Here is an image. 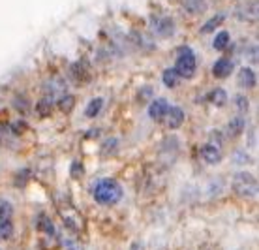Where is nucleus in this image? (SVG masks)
Instances as JSON below:
<instances>
[{"label": "nucleus", "mask_w": 259, "mask_h": 250, "mask_svg": "<svg viewBox=\"0 0 259 250\" xmlns=\"http://www.w3.org/2000/svg\"><path fill=\"white\" fill-rule=\"evenodd\" d=\"M231 72H233V62H231L229 58H220V60H216L212 66V74H214V77H218V79L229 77Z\"/></svg>", "instance_id": "423d86ee"}, {"label": "nucleus", "mask_w": 259, "mask_h": 250, "mask_svg": "<svg viewBox=\"0 0 259 250\" xmlns=\"http://www.w3.org/2000/svg\"><path fill=\"white\" fill-rule=\"evenodd\" d=\"M208 100H210V102H212V105H216V108H222V105H226V102H227L226 90H224V89H214L212 92H210Z\"/></svg>", "instance_id": "a211bd4d"}, {"label": "nucleus", "mask_w": 259, "mask_h": 250, "mask_svg": "<svg viewBox=\"0 0 259 250\" xmlns=\"http://www.w3.org/2000/svg\"><path fill=\"white\" fill-rule=\"evenodd\" d=\"M13 224L10 218H0V239L2 241H8V239L13 237Z\"/></svg>", "instance_id": "2eb2a0df"}, {"label": "nucleus", "mask_w": 259, "mask_h": 250, "mask_svg": "<svg viewBox=\"0 0 259 250\" xmlns=\"http://www.w3.org/2000/svg\"><path fill=\"white\" fill-rule=\"evenodd\" d=\"M195 68H197V60H195L194 51L188 47H182L177 57L175 72L179 74V77H192L195 74Z\"/></svg>", "instance_id": "7ed1b4c3"}, {"label": "nucleus", "mask_w": 259, "mask_h": 250, "mask_svg": "<svg viewBox=\"0 0 259 250\" xmlns=\"http://www.w3.org/2000/svg\"><path fill=\"white\" fill-rule=\"evenodd\" d=\"M154 32L160 36V38H169L175 32V23L169 17H160V19L154 21Z\"/></svg>", "instance_id": "20e7f679"}, {"label": "nucleus", "mask_w": 259, "mask_h": 250, "mask_svg": "<svg viewBox=\"0 0 259 250\" xmlns=\"http://www.w3.org/2000/svg\"><path fill=\"white\" fill-rule=\"evenodd\" d=\"M229 42H231L229 34H227V32H218V36H216V38H214V42H212V47L216 49V51H224L227 45H229Z\"/></svg>", "instance_id": "aec40b11"}, {"label": "nucleus", "mask_w": 259, "mask_h": 250, "mask_svg": "<svg viewBox=\"0 0 259 250\" xmlns=\"http://www.w3.org/2000/svg\"><path fill=\"white\" fill-rule=\"evenodd\" d=\"M231 186H233L235 194L240 198H255V194H257V179L246 171L233 175Z\"/></svg>", "instance_id": "f03ea898"}, {"label": "nucleus", "mask_w": 259, "mask_h": 250, "mask_svg": "<svg viewBox=\"0 0 259 250\" xmlns=\"http://www.w3.org/2000/svg\"><path fill=\"white\" fill-rule=\"evenodd\" d=\"M152 96V89L150 87H145V89H141V92H139V100H149V98Z\"/></svg>", "instance_id": "a878e982"}, {"label": "nucleus", "mask_w": 259, "mask_h": 250, "mask_svg": "<svg viewBox=\"0 0 259 250\" xmlns=\"http://www.w3.org/2000/svg\"><path fill=\"white\" fill-rule=\"evenodd\" d=\"M57 103H59V109L62 113H70L71 109L75 108V96L73 94H62Z\"/></svg>", "instance_id": "f3484780"}, {"label": "nucleus", "mask_w": 259, "mask_h": 250, "mask_svg": "<svg viewBox=\"0 0 259 250\" xmlns=\"http://www.w3.org/2000/svg\"><path fill=\"white\" fill-rule=\"evenodd\" d=\"M182 8L188 13H203L207 12V0H181Z\"/></svg>", "instance_id": "f8f14e48"}, {"label": "nucleus", "mask_w": 259, "mask_h": 250, "mask_svg": "<svg viewBox=\"0 0 259 250\" xmlns=\"http://www.w3.org/2000/svg\"><path fill=\"white\" fill-rule=\"evenodd\" d=\"M36 230L46 231V233H49V235H55V226H53V222L46 217V215H39V217L36 218Z\"/></svg>", "instance_id": "4468645a"}, {"label": "nucleus", "mask_w": 259, "mask_h": 250, "mask_svg": "<svg viewBox=\"0 0 259 250\" xmlns=\"http://www.w3.org/2000/svg\"><path fill=\"white\" fill-rule=\"evenodd\" d=\"M94 199L100 205H115L122 199V186L113 179L100 181L94 188Z\"/></svg>", "instance_id": "f257e3e1"}, {"label": "nucleus", "mask_w": 259, "mask_h": 250, "mask_svg": "<svg viewBox=\"0 0 259 250\" xmlns=\"http://www.w3.org/2000/svg\"><path fill=\"white\" fill-rule=\"evenodd\" d=\"M83 173H84V167L81 166L79 162H73V164H71V177H73V179H79Z\"/></svg>", "instance_id": "393cba45"}, {"label": "nucleus", "mask_w": 259, "mask_h": 250, "mask_svg": "<svg viewBox=\"0 0 259 250\" xmlns=\"http://www.w3.org/2000/svg\"><path fill=\"white\" fill-rule=\"evenodd\" d=\"M71 77L75 79V81H89L91 79V68H89V64L87 62H83V60H79V62H75V64L71 66Z\"/></svg>", "instance_id": "1a4fd4ad"}, {"label": "nucleus", "mask_w": 259, "mask_h": 250, "mask_svg": "<svg viewBox=\"0 0 259 250\" xmlns=\"http://www.w3.org/2000/svg\"><path fill=\"white\" fill-rule=\"evenodd\" d=\"M224 19H226V15L224 13H220V15H214L212 19H208L205 25L201 26V34H208V32H212L216 26H220L222 23H224Z\"/></svg>", "instance_id": "dca6fc26"}, {"label": "nucleus", "mask_w": 259, "mask_h": 250, "mask_svg": "<svg viewBox=\"0 0 259 250\" xmlns=\"http://www.w3.org/2000/svg\"><path fill=\"white\" fill-rule=\"evenodd\" d=\"M21 130H25V122L23 121L15 122V124H13V132H15V134H21Z\"/></svg>", "instance_id": "bb28decb"}, {"label": "nucleus", "mask_w": 259, "mask_h": 250, "mask_svg": "<svg viewBox=\"0 0 259 250\" xmlns=\"http://www.w3.org/2000/svg\"><path fill=\"white\" fill-rule=\"evenodd\" d=\"M163 119H165V124H167L169 130H177L181 128V124L184 122V111L181 108H169Z\"/></svg>", "instance_id": "39448f33"}, {"label": "nucleus", "mask_w": 259, "mask_h": 250, "mask_svg": "<svg viewBox=\"0 0 259 250\" xmlns=\"http://www.w3.org/2000/svg\"><path fill=\"white\" fill-rule=\"evenodd\" d=\"M102 108H104V100H102V98H94V100H91L89 105H87V117H91V119L98 117V113L102 111Z\"/></svg>", "instance_id": "6ab92c4d"}, {"label": "nucleus", "mask_w": 259, "mask_h": 250, "mask_svg": "<svg viewBox=\"0 0 259 250\" xmlns=\"http://www.w3.org/2000/svg\"><path fill=\"white\" fill-rule=\"evenodd\" d=\"M255 83H257V77L252 68H242L239 72V85L242 89H253Z\"/></svg>", "instance_id": "9b49d317"}, {"label": "nucleus", "mask_w": 259, "mask_h": 250, "mask_svg": "<svg viewBox=\"0 0 259 250\" xmlns=\"http://www.w3.org/2000/svg\"><path fill=\"white\" fill-rule=\"evenodd\" d=\"M53 100H55V98H51V96H46L44 100H39L38 105H36V109H38L39 115L49 117V113H51V108H53Z\"/></svg>", "instance_id": "412c9836"}, {"label": "nucleus", "mask_w": 259, "mask_h": 250, "mask_svg": "<svg viewBox=\"0 0 259 250\" xmlns=\"http://www.w3.org/2000/svg\"><path fill=\"white\" fill-rule=\"evenodd\" d=\"M167 100H163V98H158V100H154V102L150 103L149 108V115L152 121H162L163 117H165V113H167Z\"/></svg>", "instance_id": "0eeeda50"}, {"label": "nucleus", "mask_w": 259, "mask_h": 250, "mask_svg": "<svg viewBox=\"0 0 259 250\" xmlns=\"http://www.w3.org/2000/svg\"><path fill=\"white\" fill-rule=\"evenodd\" d=\"M257 15V2H246L237 8V17L242 21H252Z\"/></svg>", "instance_id": "9d476101"}, {"label": "nucleus", "mask_w": 259, "mask_h": 250, "mask_svg": "<svg viewBox=\"0 0 259 250\" xmlns=\"http://www.w3.org/2000/svg\"><path fill=\"white\" fill-rule=\"evenodd\" d=\"M163 83L169 89L177 87V83H179V74L175 72V68H167V70L163 72Z\"/></svg>", "instance_id": "4be33fe9"}, {"label": "nucleus", "mask_w": 259, "mask_h": 250, "mask_svg": "<svg viewBox=\"0 0 259 250\" xmlns=\"http://www.w3.org/2000/svg\"><path fill=\"white\" fill-rule=\"evenodd\" d=\"M235 105L242 111V113H246L248 109H250V103H248V98L244 96H235Z\"/></svg>", "instance_id": "b1692460"}, {"label": "nucleus", "mask_w": 259, "mask_h": 250, "mask_svg": "<svg viewBox=\"0 0 259 250\" xmlns=\"http://www.w3.org/2000/svg\"><path fill=\"white\" fill-rule=\"evenodd\" d=\"M244 126H246V121L242 117H233V121L227 124V132H229L231 137H237L239 134L244 132Z\"/></svg>", "instance_id": "ddd939ff"}, {"label": "nucleus", "mask_w": 259, "mask_h": 250, "mask_svg": "<svg viewBox=\"0 0 259 250\" xmlns=\"http://www.w3.org/2000/svg\"><path fill=\"white\" fill-rule=\"evenodd\" d=\"M210 137H212L214 141H218V147H220V145H222V135L220 134H212Z\"/></svg>", "instance_id": "cd10ccee"}, {"label": "nucleus", "mask_w": 259, "mask_h": 250, "mask_svg": "<svg viewBox=\"0 0 259 250\" xmlns=\"http://www.w3.org/2000/svg\"><path fill=\"white\" fill-rule=\"evenodd\" d=\"M13 207L8 201H0V218H12Z\"/></svg>", "instance_id": "5701e85b"}, {"label": "nucleus", "mask_w": 259, "mask_h": 250, "mask_svg": "<svg viewBox=\"0 0 259 250\" xmlns=\"http://www.w3.org/2000/svg\"><path fill=\"white\" fill-rule=\"evenodd\" d=\"M201 156H203V160L207 162V164H220L222 160L220 149L212 145V143H207V145L201 147Z\"/></svg>", "instance_id": "6e6552de"}]
</instances>
